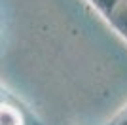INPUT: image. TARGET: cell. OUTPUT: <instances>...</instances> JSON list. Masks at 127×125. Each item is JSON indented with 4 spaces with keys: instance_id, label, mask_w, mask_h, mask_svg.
I'll return each instance as SVG.
<instances>
[{
    "instance_id": "obj_1",
    "label": "cell",
    "mask_w": 127,
    "mask_h": 125,
    "mask_svg": "<svg viewBox=\"0 0 127 125\" xmlns=\"http://www.w3.org/2000/svg\"><path fill=\"white\" fill-rule=\"evenodd\" d=\"M123 42H127V0H85Z\"/></svg>"
},
{
    "instance_id": "obj_2",
    "label": "cell",
    "mask_w": 127,
    "mask_h": 125,
    "mask_svg": "<svg viewBox=\"0 0 127 125\" xmlns=\"http://www.w3.org/2000/svg\"><path fill=\"white\" fill-rule=\"evenodd\" d=\"M0 125H23L21 112L8 102H0Z\"/></svg>"
},
{
    "instance_id": "obj_3",
    "label": "cell",
    "mask_w": 127,
    "mask_h": 125,
    "mask_svg": "<svg viewBox=\"0 0 127 125\" xmlns=\"http://www.w3.org/2000/svg\"><path fill=\"white\" fill-rule=\"evenodd\" d=\"M106 125H127V102L123 104L114 116H112L110 121H108Z\"/></svg>"
}]
</instances>
